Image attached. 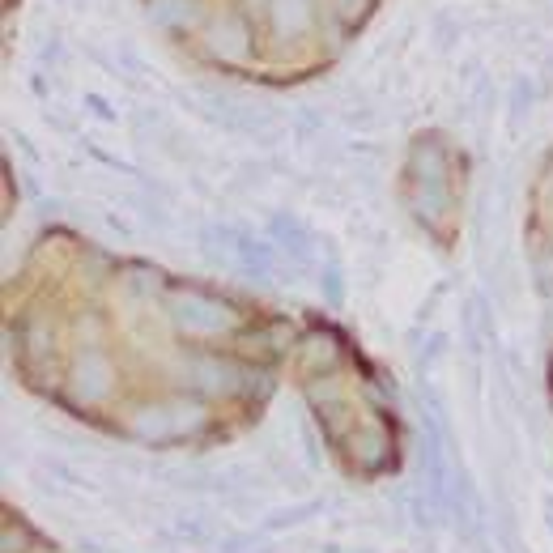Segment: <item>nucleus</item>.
Wrapping results in <instances>:
<instances>
[{"instance_id":"obj_5","label":"nucleus","mask_w":553,"mask_h":553,"mask_svg":"<svg viewBox=\"0 0 553 553\" xmlns=\"http://www.w3.org/2000/svg\"><path fill=\"white\" fill-rule=\"evenodd\" d=\"M409 171L417 183H426V188H443V171H447V149L439 145V137H422L413 145V162Z\"/></svg>"},{"instance_id":"obj_7","label":"nucleus","mask_w":553,"mask_h":553,"mask_svg":"<svg viewBox=\"0 0 553 553\" xmlns=\"http://www.w3.org/2000/svg\"><path fill=\"white\" fill-rule=\"evenodd\" d=\"M307 26H311V5H307V0H277V5H273V30L281 39L303 35Z\"/></svg>"},{"instance_id":"obj_1","label":"nucleus","mask_w":553,"mask_h":553,"mask_svg":"<svg viewBox=\"0 0 553 553\" xmlns=\"http://www.w3.org/2000/svg\"><path fill=\"white\" fill-rule=\"evenodd\" d=\"M175 324L183 332H222L234 324V307L222 303V298H213V294H200V290H188V294H179L175 303Z\"/></svg>"},{"instance_id":"obj_4","label":"nucleus","mask_w":553,"mask_h":553,"mask_svg":"<svg viewBox=\"0 0 553 553\" xmlns=\"http://www.w3.org/2000/svg\"><path fill=\"white\" fill-rule=\"evenodd\" d=\"M107 388H111V362L98 354V349H90V354L77 362V371H73V396L77 400H98Z\"/></svg>"},{"instance_id":"obj_12","label":"nucleus","mask_w":553,"mask_h":553,"mask_svg":"<svg viewBox=\"0 0 553 553\" xmlns=\"http://www.w3.org/2000/svg\"><path fill=\"white\" fill-rule=\"evenodd\" d=\"M307 511H315V502H311V507H294V511H281V515H273L264 528H286V524H298V519H307Z\"/></svg>"},{"instance_id":"obj_9","label":"nucleus","mask_w":553,"mask_h":553,"mask_svg":"<svg viewBox=\"0 0 553 553\" xmlns=\"http://www.w3.org/2000/svg\"><path fill=\"white\" fill-rule=\"evenodd\" d=\"M154 22H162V26H188L192 18H196V5L192 0H154Z\"/></svg>"},{"instance_id":"obj_6","label":"nucleus","mask_w":553,"mask_h":553,"mask_svg":"<svg viewBox=\"0 0 553 553\" xmlns=\"http://www.w3.org/2000/svg\"><path fill=\"white\" fill-rule=\"evenodd\" d=\"M209 47L222 60H239V56H247V26L239 22V18H222L213 26V39H209Z\"/></svg>"},{"instance_id":"obj_8","label":"nucleus","mask_w":553,"mask_h":553,"mask_svg":"<svg viewBox=\"0 0 553 553\" xmlns=\"http://www.w3.org/2000/svg\"><path fill=\"white\" fill-rule=\"evenodd\" d=\"M234 251H239V260H243V268H247V277L264 281L268 273H273V251H268V243H256V239H247V234H239Z\"/></svg>"},{"instance_id":"obj_3","label":"nucleus","mask_w":553,"mask_h":553,"mask_svg":"<svg viewBox=\"0 0 553 553\" xmlns=\"http://www.w3.org/2000/svg\"><path fill=\"white\" fill-rule=\"evenodd\" d=\"M311 400H315V409H320V422L328 426L332 439H341V434L354 426V413H349V400L341 396V388L332 379H324V388L315 383L311 388Z\"/></svg>"},{"instance_id":"obj_2","label":"nucleus","mask_w":553,"mask_h":553,"mask_svg":"<svg viewBox=\"0 0 553 553\" xmlns=\"http://www.w3.org/2000/svg\"><path fill=\"white\" fill-rule=\"evenodd\" d=\"M205 422V413L196 405H158V409H141V422H137V434L141 439H179L183 430H192Z\"/></svg>"},{"instance_id":"obj_10","label":"nucleus","mask_w":553,"mask_h":553,"mask_svg":"<svg viewBox=\"0 0 553 553\" xmlns=\"http://www.w3.org/2000/svg\"><path fill=\"white\" fill-rule=\"evenodd\" d=\"M273 230H277V239L286 243V247L294 251L298 260H307V256H311V247H307V234L298 230V222H290V217H277V222H273Z\"/></svg>"},{"instance_id":"obj_13","label":"nucleus","mask_w":553,"mask_h":553,"mask_svg":"<svg viewBox=\"0 0 553 553\" xmlns=\"http://www.w3.org/2000/svg\"><path fill=\"white\" fill-rule=\"evenodd\" d=\"M328 298H332V303H341V281H337V273H328Z\"/></svg>"},{"instance_id":"obj_11","label":"nucleus","mask_w":553,"mask_h":553,"mask_svg":"<svg viewBox=\"0 0 553 553\" xmlns=\"http://www.w3.org/2000/svg\"><path fill=\"white\" fill-rule=\"evenodd\" d=\"M332 5H337V18H341V22L354 26V22H362V18H366L371 0H332Z\"/></svg>"}]
</instances>
